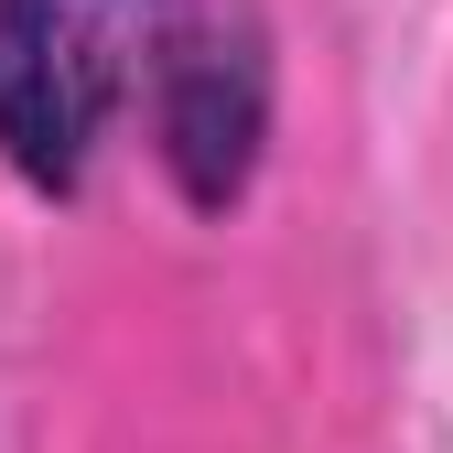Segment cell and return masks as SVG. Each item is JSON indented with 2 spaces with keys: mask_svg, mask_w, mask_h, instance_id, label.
Here are the masks:
<instances>
[{
  "mask_svg": "<svg viewBox=\"0 0 453 453\" xmlns=\"http://www.w3.org/2000/svg\"><path fill=\"white\" fill-rule=\"evenodd\" d=\"M184 0H0V162L33 195H87L97 141L151 97Z\"/></svg>",
  "mask_w": 453,
  "mask_h": 453,
  "instance_id": "6da1fadb",
  "label": "cell"
},
{
  "mask_svg": "<svg viewBox=\"0 0 453 453\" xmlns=\"http://www.w3.org/2000/svg\"><path fill=\"white\" fill-rule=\"evenodd\" d=\"M151 130H162V173L184 184V205L226 216L249 195L259 130H270V65H259V43L184 12L173 54H162V76H151Z\"/></svg>",
  "mask_w": 453,
  "mask_h": 453,
  "instance_id": "7a4b0ae2",
  "label": "cell"
}]
</instances>
